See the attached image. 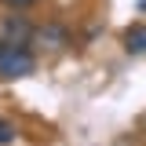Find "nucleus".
<instances>
[{
    "instance_id": "7ed1b4c3",
    "label": "nucleus",
    "mask_w": 146,
    "mask_h": 146,
    "mask_svg": "<svg viewBox=\"0 0 146 146\" xmlns=\"http://www.w3.org/2000/svg\"><path fill=\"white\" fill-rule=\"evenodd\" d=\"M4 33H7V36H15V44H26V36H29V26H26L22 18H7V22H4Z\"/></svg>"
},
{
    "instance_id": "423d86ee",
    "label": "nucleus",
    "mask_w": 146,
    "mask_h": 146,
    "mask_svg": "<svg viewBox=\"0 0 146 146\" xmlns=\"http://www.w3.org/2000/svg\"><path fill=\"white\" fill-rule=\"evenodd\" d=\"M4 4H7V7H15V11H22V7H33L36 0H4Z\"/></svg>"
},
{
    "instance_id": "20e7f679",
    "label": "nucleus",
    "mask_w": 146,
    "mask_h": 146,
    "mask_svg": "<svg viewBox=\"0 0 146 146\" xmlns=\"http://www.w3.org/2000/svg\"><path fill=\"white\" fill-rule=\"evenodd\" d=\"M40 40H51V48H58V44H66V33L58 29V26H48V29H40Z\"/></svg>"
},
{
    "instance_id": "f03ea898",
    "label": "nucleus",
    "mask_w": 146,
    "mask_h": 146,
    "mask_svg": "<svg viewBox=\"0 0 146 146\" xmlns=\"http://www.w3.org/2000/svg\"><path fill=\"white\" fill-rule=\"evenodd\" d=\"M124 51L128 55H146V22H135L124 29Z\"/></svg>"
},
{
    "instance_id": "39448f33",
    "label": "nucleus",
    "mask_w": 146,
    "mask_h": 146,
    "mask_svg": "<svg viewBox=\"0 0 146 146\" xmlns=\"http://www.w3.org/2000/svg\"><path fill=\"white\" fill-rule=\"evenodd\" d=\"M7 143H15V124L0 117V146H7Z\"/></svg>"
},
{
    "instance_id": "f257e3e1",
    "label": "nucleus",
    "mask_w": 146,
    "mask_h": 146,
    "mask_svg": "<svg viewBox=\"0 0 146 146\" xmlns=\"http://www.w3.org/2000/svg\"><path fill=\"white\" fill-rule=\"evenodd\" d=\"M36 70V55L26 48V44H15V40H0V77L7 80H18V77H29Z\"/></svg>"
}]
</instances>
